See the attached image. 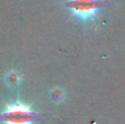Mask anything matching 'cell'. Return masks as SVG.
Instances as JSON below:
<instances>
[{"label": "cell", "mask_w": 125, "mask_h": 124, "mask_svg": "<svg viewBox=\"0 0 125 124\" xmlns=\"http://www.w3.org/2000/svg\"><path fill=\"white\" fill-rule=\"evenodd\" d=\"M66 7L71 17L86 24L98 19L102 0H67Z\"/></svg>", "instance_id": "obj_1"}, {"label": "cell", "mask_w": 125, "mask_h": 124, "mask_svg": "<svg viewBox=\"0 0 125 124\" xmlns=\"http://www.w3.org/2000/svg\"><path fill=\"white\" fill-rule=\"evenodd\" d=\"M37 114L29 104L15 101L7 104L1 113V120L4 124H33Z\"/></svg>", "instance_id": "obj_2"}, {"label": "cell", "mask_w": 125, "mask_h": 124, "mask_svg": "<svg viewBox=\"0 0 125 124\" xmlns=\"http://www.w3.org/2000/svg\"><path fill=\"white\" fill-rule=\"evenodd\" d=\"M6 81L10 86L18 85V83H20V75L18 74V72H8V74H7V77H6Z\"/></svg>", "instance_id": "obj_3"}, {"label": "cell", "mask_w": 125, "mask_h": 124, "mask_svg": "<svg viewBox=\"0 0 125 124\" xmlns=\"http://www.w3.org/2000/svg\"><path fill=\"white\" fill-rule=\"evenodd\" d=\"M52 99L55 102H61V101L64 100V92L61 89H54L52 91Z\"/></svg>", "instance_id": "obj_4"}]
</instances>
